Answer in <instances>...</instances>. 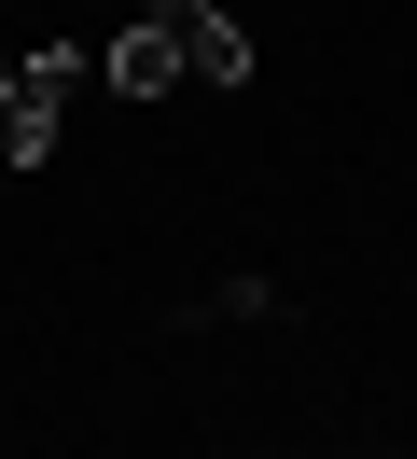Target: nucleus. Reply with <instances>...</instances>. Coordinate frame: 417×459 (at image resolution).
Returning <instances> with one entry per match:
<instances>
[{"label":"nucleus","mask_w":417,"mask_h":459,"mask_svg":"<svg viewBox=\"0 0 417 459\" xmlns=\"http://www.w3.org/2000/svg\"><path fill=\"white\" fill-rule=\"evenodd\" d=\"M70 84H83V42H42L14 56V98H0V168H42L56 126H70Z\"/></svg>","instance_id":"obj_1"},{"label":"nucleus","mask_w":417,"mask_h":459,"mask_svg":"<svg viewBox=\"0 0 417 459\" xmlns=\"http://www.w3.org/2000/svg\"><path fill=\"white\" fill-rule=\"evenodd\" d=\"M167 29H181V70H195V84H250V29L222 14V0H167Z\"/></svg>","instance_id":"obj_3"},{"label":"nucleus","mask_w":417,"mask_h":459,"mask_svg":"<svg viewBox=\"0 0 417 459\" xmlns=\"http://www.w3.org/2000/svg\"><path fill=\"white\" fill-rule=\"evenodd\" d=\"M0 98H14V56H0Z\"/></svg>","instance_id":"obj_4"},{"label":"nucleus","mask_w":417,"mask_h":459,"mask_svg":"<svg viewBox=\"0 0 417 459\" xmlns=\"http://www.w3.org/2000/svg\"><path fill=\"white\" fill-rule=\"evenodd\" d=\"M167 84H195L181 29H167V0H139V29H111V98H167Z\"/></svg>","instance_id":"obj_2"},{"label":"nucleus","mask_w":417,"mask_h":459,"mask_svg":"<svg viewBox=\"0 0 417 459\" xmlns=\"http://www.w3.org/2000/svg\"><path fill=\"white\" fill-rule=\"evenodd\" d=\"M376 459H389V446H376Z\"/></svg>","instance_id":"obj_5"}]
</instances>
